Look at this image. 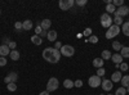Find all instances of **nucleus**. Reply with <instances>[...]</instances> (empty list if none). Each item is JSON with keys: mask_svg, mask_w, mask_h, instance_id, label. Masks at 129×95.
Masks as SVG:
<instances>
[{"mask_svg": "<svg viewBox=\"0 0 129 95\" xmlns=\"http://www.w3.org/2000/svg\"><path fill=\"white\" fill-rule=\"evenodd\" d=\"M43 58L49 63H58L61 59V51L54 48H45L43 50Z\"/></svg>", "mask_w": 129, "mask_h": 95, "instance_id": "f257e3e1", "label": "nucleus"}, {"mask_svg": "<svg viewBox=\"0 0 129 95\" xmlns=\"http://www.w3.org/2000/svg\"><path fill=\"white\" fill-rule=\"evenodd\" d=\"M120 27L119 26H116V25H112L110 28H107V31H106V39H114V37H116L117 35L120 34Z\"/></svg>", "mask_w": 129, "mask_h": 95, "instance_id": "f03ea898", "label": "nucleus"}, {"mask_svg": "<svg viewBox=\"0 0 129 95\" xmlns=\"http://www.w3.org/2000/svg\"><path fill=\"white\" fill-rule=\"evenodd\" d=\"M58 86H59V81H58V78H56V77H50L49 80H48V82H47V91H54V90H57L58 89Z\"/></svg>", "mask_w": 129, "mask_h": 95, "instance_id": "7ed1b4c3", "label": "nucleus"}, {"mask_svg": "<svg viewBox=\"0 0 129 95\" xmlns=\"http://www.w3.org/2000/svg\"><path fill=\"white\" fill-rule=\"evenodd\" d=\"M101 26L105 27V28H110L112 26V18L110 14H107V13H103L101 16Z\"/></svg>", "mask_w": 129, "mask_h": 95, "instance_id": "20e7f679", "label": "nucleus"}, {"mask_svg": "<svg viewBox=\"0 0 129 95\" xmlns=\"http://www.w3.org/2000/svg\"><path fill=\"white\" fill-rule=\"evenodd\" d=\"M59 51H61V55L63 57H72L75 54V49L71 45H62Z\"/></svg>", "mask_w": 129, "mask_h": 95, "instance_id": "39448f33", "label": "nucleus"}, {"mask_svg": "<svg viewBox=\"0 0 129 95\" xmlns=\"http://www.w3.org/2000/svg\"><path fill=\"white\" fill-rule=\"evenodd\" d=\"M101 82H102V78H101V77H98L97 75L90 76V77H89V80H88L89 86H90V87H93V89H95V87L101 86Z\"/></svg>", "mask_w": 129, "mask_h": 95, "instance_id": "423d86ee", "label": "nucleus"}, {"mask_svg": "<svg viewBox=\"0 0 129 95\" xmlns=\"http://www.w3.org/2000/svg\"><path fill=\"white\" fill-rule=\"evenodd\" d=\"M74 4H75L74 0H59V3H58L61 10H69L70 8L74 7Z\"/></svg>", "mask_w": 129, "mask_h": 95, "instance_id": "0eeeda50", "label": "nucleus"}, {"mask_svg": "<svg viewBox=\"0 0 129 95\" xmlns=\"http://www.w3.org/2000/svg\"><path fill=\"white\" fill-rule=\"evenodd\" d=\"M115 14L123 18V17H125V16H128V14H129V8H128L126 5H123V7H120V8H116Z\"/></svg>", "mask_w": 129, "mask_h": 95, "instance_id": "6e6552de", "label": "nucleus"}, {"mask_svg": "<svg viewBox=\"0 0 129 95\" xmlns=\"http://www.w3.org/2000/svg\"><path fill=\"white\" fill-rule=\"evenodd\" d=\"M101 86H102V89L105 90V91H110V90H112V86H114V82L111 81V80H102V82H101Z\"/></svg>", "mask_w": 129, "mask_h": 95, "instance_id": "1a4fd4ad", "label": "nucleus"}, {"mask_svg": "<svg viewBox=\"0 0 129 95\" xmlns=\"http://www.w3.org/2000/svg\"><path fill=\"white\" fill-rule=\"evenodd\" d=\"M50 26H52V21H50V19H48V18L43 19L41 22H40V27H41V30H43V31L49 30V28H50Z\"/></svg>", "mask_w": 129, "mask_h": 95, "instance_id": "9d476101", "label": "nucleus"}, {"mask_svg": "<svg viewBox=\"0 0 129 95\" xmlns=\"http://www.w3.org/2000/svg\"><path fill=\"white\" fill-rule=\"evenodd\" d=\"M10 54V49L8 48V45H0V57H7V55H9Z\"/></svg>", "mask_w": 129, "mask_h": 95, "instance_id": "9b49d317", "label": "nucleus"}, {"mask_svg": "<svg viewBox=\"0 0 129 95\" xmlns=\"http://www.w3.org/2000/svg\"><path fill=\"white\" fill-rule=\"evenodd\" d=\"M48 40L50 41V43H54V41L57 40V31L52 30V31H48V35H47Z\"/></svg>", "mask_w": 129, "mask_h": 95, "instance_id": "f8f14e48", "label": "nucleus"}, {"mask_svg": "<svg viewBox=\"0 0 129 95\" xmlns=\"http://www.w3.org/2000/svg\"><path fill=\"white\" fill-rule=\"evenodd\" d=\"M111 59H112V62L115 63V64H121V63H123V57H121L120 54H117V53L112 54Z\"/></svg>", "mask_w": 129, "mask_h": 95, "instance_id": "ddd939ff", "label": "nucleus"}, {"mask_svg": "<svg viewBox=\"0 0 129 95\" xmlns=\"http://www.w3.org/2000/svg\"><path fill=\"white\" fill-rule=\"evenodd\" d=\"M121 77H123V75H121L120 71L119 72H114L112 76H111V81L112 82H120L121 81Z\"/></svg>", "mask_w": 129, "mask_h": 95, "instance_id": "4468645a", "label": "nucleus"}, {"mask_svg": "<svg viewBox=\"0 0 129 95\" xmlns=\"http://www.w3.org/2000/svg\"><path fill=\"white\" fill-rule=\"evenodd\" d=\"M103 64H105V60H103L102 58H95V59L93 60V66H94L95 68H102Z\"/></svg>", "mask_w": 129, "mask_h": 95, "instance_id": "2eb2a0df", "label": "nucleus"}, {"mask_svg": "<svg viewBox=\"0 0 129 95\" xmlns=\"http://www.w3.org/2000/svg\"><path fill=\"white\" fill-rule=\"evenodd\" d=\"M31 41H32V44H35V45L39 46L43 43V39L40 36H38V35H34V36H31Z\"/></svg>", "mask_w": 129, "mask_h": 95, "instance_id": "dca6fc26", "label": "nucleus"}, {"mask_svg": "<svg viewBox=\"0 0 129 95\" xmlns=\"http://www.w3.org/2000/svg\"><path fill=\"white\" fill-rule=\"evenodd\" d=\"M9 57H10V59H12V60H18L21 58V54H19V51H17V50H10Z\"/></svg>", "mask_w": 129, "mask_h": 95, "instance_id": "f3484780", "label": "nucleus"}, {"mask_svg": "<svg viewBox=\"0 0 129 95\" xmlns=\"http://www.w3.org/2000/svg\"><path fill=\"white\" fill-rule=\"evenodd\" d=\"M22 25H23V30L25 31H30L32 27H34V25H32V22L30 19H26V21H23L22 22Z\"/></svg>", "mask_w": 129, "mask_h": 95, "instance_id": "a211bd4d", "label": "nucleus"}, {"mask_svg": "<svg viewBox=\"0 0 129 95\" xmlns=\"http://www.w3.org/2000/svg\"><path fill=\"white\" fill-rule=\"evenodd\" d=\"M119 54L123 57V59L124 58H129V46H123Z\"/></svg>", "mask_w": 129, "mask_h": 95, "instance_id": "6ab92c4d", "label": "nucleus"}, {"mask_svg": "<svg viewBox=\"0 0 129 95\" xmlns=\"http://www.w3.org/2000/svg\"><path fill=\"white\" fill-rule=\"evenodd\" d=\"M120 82H121V86H123V87H125V89H126V87H129V75L123 76Z\"/></svg>", "mask_w": 129, "mask_h": 95, "instance_id": "aec40b11", "label": "nucleus"}, {"mask_svg": "<svg viewBox=\"0 0 129 95\" xmlns=\"http://www.w3.org/2000/svg\"><path fill=\"white\" fill-rule=\"evenodd\" d=\"M121 31H123V34L125 36L129 37V22H124L123 26H121Z\"/></svg>", "mask_w": 129, "mask_h": 95, "instance_id": "412c9836", "label": "nucleus"}, {"mask_svg": "<svg viewBox=\"0 0 129 95\" xmlns=\"http://www.w3.org/2000/svg\"><path fill=\"white\" fill-rule=\"evenodd\" d=\"M63 86L66 87V89H72V87H75L74 81L70 80V78H67V80H64V81H63Z\"/></svg>", "mask_w": 129, "mask_h": 95, "instance_id": "4be33fe9", "label": "nucleus"}, {"mask_svg": "<svg viewBox=\"0 0 129 95\" xmlns=\"http://www.w3.org/2000/svg\"><path fill=\"white\" fill-rule=\"evenodd\" d=\"M111 57H112V54H111V51H109V50H103L102 51V59L103 60H107V59H111Z\"/></svg>", "mask_w": 129, "mask_h": 95, "instance_id": "5701e85b", "label": "nucleus"}, {"mask_svg": "<svg viewBox=\"0 0 129 95\" xmlns=\"http://www.w3.org/2000/svg\"><path fill=\"white\" fill-rule=\"evenodd\" d=\"M8 78L10 80V82H16L18 80V75L16 72H9V75H8Z\"/></svg>", "mask_w": 129, "mask_h": 95, "instance_id": "b1692460", "label": "nucleus"}, {"mask_svg": "<svg viewBox=\"0 0 129 95\" xmlns=\"http://www.w3.org/2000/svg\"><path fill=\"white\" fill-rule=\"evenodd\" d=\"M112 22H114L116 26H123V23H124V22H123V18L119 17V16H116V14H115V18H114Z\"/></svg>", "mask_w": 129, "mask_h": 95, "instance_id": "393cba45", "label": "nucleus"}, {"mask_svg": "<svg viewBox=\"0 0 129 95\" xmlns=\"http://www.w3.org/2000/svg\"><path fill=\"white\" fill-rule=\"evenodd\" d=\"M106 10H107V14H110V13H115L116 12V8L114 7V4H107L106 5Z\"/></svg>", "mask_w": 129, "mask_h": 95, "instance_id": "a878e982", "label": "nucleus"}, {"mask_svg": "<svg viewBox=\"0 0 129 95\" xmlns=\"http://www.w3.org/2000/svg\"><path fill=\"white\" fill-rule=\"evenodd\" d=\"M121 44L119 43V41H114V43H112V49L114 50H116V51H120L121 50Z\"/></svg>", "mask_w": 129, "mask_h": 95, "instance_id": "bb28decb", "label": "nucleus"}, {"mask_svg": "<svg viewBox=\"0 0 129 95\" xmlns=\"http://www.w3.org/2000/svg\"><path fill=\"white\" fill-rule=\"evenodd\" d=\"M7 87H8V90H9V91H12V92L17 90V85H16V82H10V83H8Z\"/></svg>", "mask_w": 129, "mask_h": 95, "instance_id": "cd10ccee", "label": "nucleus"}, {"mask_svg": "<svg viewBox=\"0 0 129 95\" xmlns=\"http://www.w3.org/2000/svg\"><path fill=\"white\" fill-rule=\"evenodd\" d=\"M112 4H114V7L116 8H120V7H123L124 5V0H112Z\"/></svg>", "mask_w": 129, "mask_h": 95, "instance_id": "c85d7f7f", "label": "nucleus"}, {"mask_svg": "<svg viewBox=\"0 0 129 95\" xmlns=\"http://www.w3.org/2000/svg\"><path fill=\"white\" fill-rule=\"evenodd\" d=\"M125 94H126V89L121 86V87H119V89L116 90V92L114 95H125Z\"/></svg>", "mask_w": 129, "mask_h": 95, "instance_id": "c756f323", "label": "nucleus"}, {"mask_svg": "<svg viewBox=\"0 0 129 95\" xmlns=\"http://www.w3.org/2000/svg\"><path fill=\"white\" fill-rule=\"evenodd\" d=\"M120 72H126L128 69H129V66H128V63H125V62H123L121 64H120Z\"/></svg>", "mask_w": 129, "mask_h": 95, "instance_id": "7c9ffc66", "label": "nucleus"}, {"mask_svg": "<svg viewBox=\"0 0 129 95\" xmlns=\"http://www.w3.org/2000/svg\"><path fill=\"white\" fill-rule=\"evenodd\" d=\"M14 27H16V30H18V31L23 30V25H22V22H16V23H14Z\"/></svg>", "mask_w": 129, "mask_h": 95, "instance_id": "2f4dec72", "label": "nucleus"}, {"mask_svg": "<svg viewBox=\"0 0 129 95\" xmlns=\"http://www.w3.org/2000/svg\"><path fill=\"white\" fill-rule=\"evenodd\" d=\"M89 41H90L92 44H97V43H98V37H97V36H93V35H92V36L89 37Z\"/></svg>", "mask_w": 129, "mask_h": 95, "instance_id": "473e14b6", "label": "nucleus"}, {"mask_svg": "<svg viewBox=\"0 0 129 95\" xmlns=\"http://www.w3.org/2000/svg\"><path fill=\"white\" fill-rule=\"evenodd\" d=\"M16 46H17V44L14 43V41H10V43L8 44V48H9L10 50H16Z\"/></svg>", "mask_w": 129, "mask_h": 95, "instance_id": "72a5a7b5", "label": "nucleus"}, {"mask_svg": "<svg viewBox=\"0 0 129 95\" xmlns=\"http://www.w3.org/2000/svg\"><path fill=\"white\" fill-rule=\"evenodd\" d=\"M105 73H106V71H105L103 68H98V71H97V76H98V77H102Z\"/></svg>", "mask_w": 129, "mask_h": 95, "instance_id": "f704fd0d", "label": "nucleus"}, {"mask_svg": "<svg viewBox=\"0 0 129 95\" xmlns=\"http://www.w3.org/2000/svg\"><path fill=\"white\" fill-rule=\"evenodd\" d=\"M87 0H76V4L79 5V7H84V5H87Z\"/></svg>", "mask_w": 129, "mask_h": 95, "instance_id": "c9c22d12", "label": "nucleus"}, {"mask_svg": "<svg viewBox=\"0 0 129 95\" xmlns=\"http://www.w3.org/2000/svg\"><path fill=\"white\" fill-rule=\"evenodd\" d=\"M74 85H75V87H81L83 86V81L81 80H76V81H74Z\"/></svg>", "mask_w": 129, "mask_h": 95, "instance_id": "e433bc0d", "label": "nucleus"}, {"mask_svg": "<svg viewBox=\"0 0 129 95\" xmlns=\"http://www.w3.org/2000/svg\"><path fill=\"white\" fill-rule=\"evenodd\" d=\"M92 35V28H85V31H84V36H90Z\"/></svg>", "mask_w": 129, "mask_h": 95, "instance_id": "4c0bfd02", "label": "nucleus"}, {"mask_svg": "<svg viewBox=\"0 0 129 95\" xmlns=\"http://www.w3.org/2000/svg\"><path fill=\"white\" fill-rule=\"evenodd\" d=\"M0 66H2V67L7 66V59L4 57H0Z\"/></svg>", "mask_w": 129, "mask_h": 95, "instance_id": "58836bf2", "label": "nucleus"}, {"mask_svg": "<svg viewBox=\"0 0 129 95\" xmlns=\"http://www.w3.org/2000/svg\"><path fill=\"white\" fill-rule=\"evenodd\" d=\"M41 31H43V30H41V27H40V25H38V26H36V28H35V34H36V35L39 36V35L41 34Z\"/></svg>", "mask_w": 129, "mask_h": 95, "instance_id": "ea45409f", "label": "nucleus"}, {"mask_svg": "<svg viewBox=\"0 0 129 95\" xmlns=\"http://www.w3.org/2000/svg\"><path fill=\"white\" fill-rule=\"evenodd\" d=\"M61 48H62V44L59 43V41H56V44H54V49H57V50H61Z\"/></svg>", "mask_w": 129, "mask_h": 95, "instance_id": "a19ab883", "label": "nucleus"}, {"mask_svg": "<svg viewBox=\"0 0 129 95\" xmlns=\"http://www.w3.org/2000/svg\"><path fill=\"white\" fill-rule=\"evenodd\" d=\"M47 35H48V32H47V31H41V34H40V35H39V36H40V37H41V39H43V37H45V36H47Z\"/></svg>", "mask_w": 129, "mask_h": 95, "instance_id": "79ce46f5", "label": "nucleus"}, {"mask_svg": "<svg viewBox=\"0 0 129 95\" xmlns=\"http://www.w3.org/2000/svg\"><path fill=\"white\" fill-rule=\"evenodd\" d=\"M39 95H49V91H47V90H45V91H43V92H40Z\"/></svg>", "mask_w": 129, "mask_h": 95, "instance_id": "37998d69", "label": "nucleus"}, {"mask_svg": "<svg viewBox=\"0 0 129 95\" xmlns=\"http://www.w3.org/2000/svg\"><path fill=\"white\" fill-rule=\"evenodd\" d=\"M126 92H129V87H126Z\"/></svg>", "mask_w": 129, "mask_h": 95, "instance_id": "c03bdc74", "label": "nucleus"}, {"mask_svg": "<svg viewBox=\"0 0 129 95\" xmlns=\"http://www.w3.org/2000/svg\"><path fill=\"white\" fill-rule=\"evenodd\" d=\"M107 95H114V94H107Z\"/></svg>", "mask_w": 129, "mask_h": 95, "instance_id": "a18cd8bd", "label": "nucleus"}, {"mask_svg": "<svg viewBox=\"0 0 129 95\" xmlns=\"http://www.w3.org/2000/svg\"><path fill=\"white\" fill-rule=\"evenodd\" d=\"M0 14H2V9H0Z\"/></svg>", "mask_w": 129, "mask_h": 95, "instance_id": "49530a36", "label": "nucleus"}]
</instances>
